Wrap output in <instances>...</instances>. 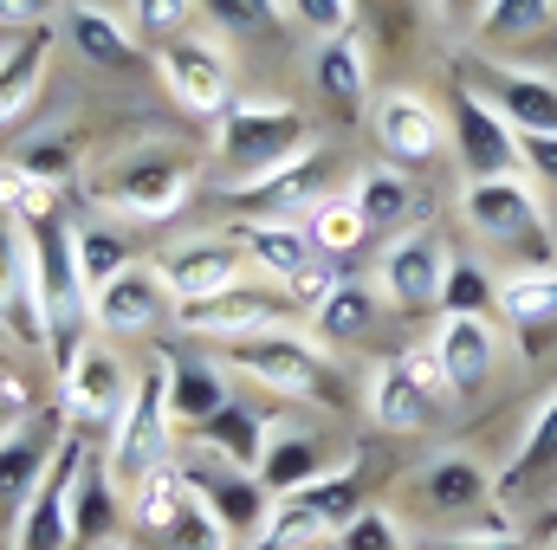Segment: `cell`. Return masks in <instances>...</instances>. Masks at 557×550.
Returning a JSON list of instances; mask_svg holds the SVG:
<instances>
[{"label": "cell", "mask_w": 557, "mask_h": 550, "mask_svg": "<svg viewBox=\"0 0 557 550\" xmlns=\"http://www.w3.org/2000/svg\"><path fill=\"white\" fill-rule=\"evenodd\" d=\"M493 311H506V324H512L525 343H545L557 330V266L552 273L499 278V304H493Z\"/></svg>", "instance_id": "32"}, {"label": "cell", "mask_w": 557, "mask_h": 550, "mask_svg": "<svg viewBox=\"0 0 557 550\" xmlns=\"http://www.w3.org/2000/svg\"><path fill=\"white\" fill-rule=\"evenodd\" d=\"M305 234H311V247H318V253L344 260V253H357V247L370 240V221H363L357 195H324V201L305 214Z\"/></svg>", "instance_id": "37"}, {"label": "cell", "mask_w": 557, "mask_h": 550, "mask_svg": "<svg viewBox=\"0 0 557 550\" xmlns=\"http://www.w3.org/2000/svg\"><path fill=\"white\" fill-rule=\"evenodd\" d=\"M519 155H525V168H532V175L557 182V137H519Z\"/></svg>", "instance_id": "51"}, {"label": "cell", "mask_w": 557, "mask_h": 550, "mask_svg": "<svg viewBox=\"0 0 557 550\" xmlns=\"http://www.w3.org/2000/svg\"><path fill=\"white\" fill-rule=\"evenodd\" d=\"M98 550H124V545H98Z\"/></svg>", "instance_id": "55"}, {"label": "cell", "mask_w": 557, "mask_h": 550, "mask_svg": "<svg viewBox=\"0 0 557 550\" xmlns=\"http://www.w3.org/2000/svg\"><path fill=\"white\" fill-rule=\"evenodd\" d=\"M416 550H525L512 532H447V538H421Z\"/></svg>", "instance_id": "49"}, {"label": "cell", "mask_w": 557, "mask_h": 550, "mask_svg": "<svg viewBox=\"0 0 557 550\" xmlns=\"http://www.w3.org/2000/svg\"><path fill=\"white\" fill-rule=\"evenodd\" d=\"M46 65H52V33H46V26L13 33V39L0 46V124H13V117L39 98Z\"/></svg>", "instance_id": "29"}, {"label": "cell", "mask_w": 557, "mask_h": 550, "mask_svg": "<svg viewBox=\"0 0 557 550\" xmlns=\"http://www.w3.org/2000/svg\"><path fill=\"white\" fill-rule=\"evenodd\" d=\"M324 473H331V460H324V440H318V434L285 427V421H273V427H267V447H260L253 479H260L273 499H285V492H305V486H311V479H324Z\"/></svg>", "instance_id": "25"}, {"label": "cell", "mask_w": 557, "mask_h": 550, "mask_svg": "<svg viewBox=\"0 0 557 550\" xmlns=\"http://www.w3.org/2000/svg\"><path fill=\"white\" fill-rule=\"evenodd\" d=\"M156 65H162V85H169V98L182 104V111H195V117H221L227 104H234V59H227V46L221 39H169L162 52H156Z\"/></svg>", "instance_id": "16"}, {"label": "cell", "mask_w": 557, "mask_h": 550, "mask_svg": "<svg viewBox=\"0 0 557 550\" xmlns=\"http://www.w3.org/2000/svg\"><path fill=\"white\" fill-rule=\"evenodd\" d=\"M331 550H416V545H409V532L396 525L389 505H363L357 518H344V532L331 538Z\"/></svg>", "instance_id": "43"}, {"label": "cell", "mask_w": 557, "mask_h": 550, "mask_svg": "<svg viewBox=\"0 0 557 550\" xmlns=\"http://www.w3.org/2000/svg\"><path fill=\"white\" fill-rule=\"evenodd\" d=\"M337 285H344V278H337V260H311V266H305V273L292 278L285 291H292V298H298L305 311H318V304H324V298H331Z\"/></svg>", "instance_id": "48"}, {"label": "cell", "mask_w": 557, "mask_h": 550, "mask_svg": "<svg viewBox=\"0 0 557 550\" xmlns=\"http://www.w3.org/2000/svg\"><path fill=\"white\" fill-rule=\"evenodd\" d=\"M434 363H441V383L447 396H480L493 383V363H499V337L486 317H467V311H441L434 337H428Z\"/></svg>", "instance_id": "20"}, {"label": "cell", "mask_w": 557, "mask_h": 550, "mask_svg": "<svg viewBox=\"0 0 557 550\" xmlns=\"http://www.w3.org/2000/svg\"><path fill=\"white\" fill-rule=\"evenodd\" d=\"M460 221L486 240V247H506V253H525V273H552V227H545V208L539 195L506 175V182H467L460 188Z\"/></svg>", "instance_id": "5"}, {"label": "cell", "mask_w": 557, "mask_h": 550, "mask_svg": "<svg viewBox=\"0 0 557 550\" xmlns=\"http://www.w3.org/2000/svg\"><path fill=\"white\" fill-rule=\"evenodd\" d=\"M357 512H363V492H357V473H350V460H344V466H331L324 479H311L305 492L273 499L267 532L247 550H311L318 538H337L344 518H357Z\"/></svg>", "instance_id": "7"}, {"label": "cell", "mask_w": 557, "mask_h": 550, "mask_svg": "<svg viewBox=\"0 0 557 550\" xmlns=\"http://www.w3.org/2000/svg\"><path fill=\"white\" fill-rule=\"evenodd\" d=\"M162 311H169V291H162L156 266L117 273L104 291H91V304H85V317L98 324V337H143Z\"/></svg>", "instance_id": "23"}, {"label": "cell", "mask_w": 557, "mask_h": 550, "mask_svg": "<svg viewBox=\"0 0 557 550\" xmlns=\"http://www.w3.org/2000/svg\"><path fill=\"white\" fill-rule=\"evenodd\" d=\"M26 253H33V304H39V330L46 343H59L78 317H85V278H78V227H65V214L33 221L26 227Z\"/></svg>", "instance_id": "8"}, {"label": "cell", "mask_w": 557, "mask_h": 550, "mask_svg": "<svg viewBox=\"0 0 557 550\" xmlns=\"http://www.w3.org/2000/svg\"><path fill=\"white\" fill-rule=\"evenodd\" d=\"M111 518H117V486L98 460H85L78 492H72V545H111Z\"/></svg>", "instance_id": "36"}, {"label": "cell", "mask_w": 557, "mask_h": 550, "mask_svg": "<svg viewBox=\"0 0 557 550\" xmlns=\"http://www.w3.org/2000/svg\"><path fill=\"white\" fill-rule=\"evenodd\" d=\"M298 26H311L318 39H344L350 20H357V0H285Z\"/></svg>", "instance_id": "47"}, {"label": "cell", "mask_w": 557, "mask_h": 550, "mask_svg": "<svg viewBox=\"0 0 557 550\" xmlns=\"http://www.w3.org/2000/svg\"><path fill=\"white\" fill-rule=\"evenodd\" d=\"M117 273H131V240L117 227H78V278H85V298L104 291Z\"/></svg>", "instance_id": "41"}, {"label": "cell", "mask_w": 557, "mask_h": 550, "mask_svg": "<svg viewBox=\"0 0 557 550\" xmlns=\"http://www.w3.org/2000/svg\"><path fill=\"white\" fill-rule=\"evenodd\" d=\"M557 479V389L545 396V409L532 414L519 453H512V486H545Z\"/></svg>", "instance_id": "40"}, {"label": "cell", "mask_w": 557, "mask_h": 550, "mask_svg": "<svg viewBox=\"0 0 557 550\" xmlns=\"http://www.w3.org/2000/svg\"><path fill=\"white\" fill-rule=\"evenodd\" d=\"M0 208L20 221V227H33V221H52L59 214V188H46V182H33L13 155L0 162Z\"/></svg>", "instance_id": "42"}, {"label": "cell", "mask_w": 557, "mask_h": 550, "mask_svg": "<svg viewBox=\"0 0 557 550\" xmlns=\"http://www.w3.org/2000/svg\"><path fill=\"white\" fill-rule=\"evenodd\" d=\"M403 363H409V370H416V383H421V389H428V396H434V402H441V396H447V383H441V363H434V350H409V357H403Z\"/></svg>", "instance_id": "53"}, {"label": "cell", "mask_w": 557, "mask_h": 550, "mask_svg": "<svg viewBox=\"0 0 557 550\" xmlns=\"http://www.w3.org/2000/svg\"><path fill=\"white\" fill-rule=\"evenodd\" d=\"M350 195H357V208H363L370 234H409V227H416L421 188L396 168V162H389V168H363Z\"/></svg>", "instance_id": "30"}, {"label": "cell", "mask_w": 557, "mask_h": 550, "mask_svg": "<svg viewBox=\"0 0 557 550\" xmlns=\"http://www.w3.org/2000/svg\"><path fill=\"white\" fill-rule=\"evenodd\" d=\"M182 473H188V486L201 492V505L214 512V525L227 532V545L247 550L260 532H267V518H273V492L253 479V473H240V466H227L221 453H208V447H195L188 460H175Z\"/></svg>", "instance_id": "12"}, {"label": "cell", "mask_w": 557, "mask_h": 550, "mask_svg": "<svg viewBox=\"0 0 557 550\" xmlns=\"http://www.w3.org/2000/svg\"><path fill=\"white\" fill-rule=\"evenodd\" d=\"M499 304V285L480 273L473 260H454V273H447V298H441V311H467V317H486Z\"/></svg>", "instance_id": "46"}, {"label": "cell", "mask_w": 557, "mask_h": 550, "mask_svg": "<svg viewBox=\"0 0 557 550\" xmlns=\"http://www.w3.org/2000/svg\"><path fill=\"white\" fill-rule=\"evenodd\" d=\"M201 13V0H131V33L143 39H182V26Z\"/></svg>", "instance_id": "45"}, {"label": "cell", "mask_w": 557, "mask_h": 550, "mask_svg": "<svg viewBox=\"0 0 557 550\" xmlns=\"http://www.w3.org/2000/svg\"><path fill=\"white\" fill-rule=\"evenodd\" d=\"M363 409H370L376 427H389V434H416V427H428V421L441 414V402L421 389L416 370H409L403 357H383V363H370V376H363Z\"/></svg>", "instance_id": "24"}, {"label": "cell", "mask_w": 557, "mask_h": 550, "mask_svg": "<svg viewBox=\"0 0 557 550\" xmlns=\"http://www.w3.org/2000/svg\"><path fill=\"white\" fill-rule=\"evenodd\" d=\"M46 7H52V0H0V26H7V33H33Z\"/></svg>", "instance_id": "52"}, {"label": "cell", "mask_w": 557, "mask_h": 550, "mask_svg": "<svg viewBox=\"0 0 557 550\" xmlns=\"http://www.w3.org/2000/svg\"><path fill=\"white\" fill-rule=\"evenodd\" d=\"M65 434L72 427H65L59 409H33L13 427H0V532L20 525V512L33 505V492H39V479H46V466H52Z\"/></svg>", "instance_id": "13"}, {"label": "cell", "mask_w": 557, "mask_h": 550, "mask_svg": "<svg viewBox=\"0 0 557 550\" xmlns=\"http://www.w3.org/2000/svg\"><path fill=\"white\" fill-rule=\"evenodd\" d=\"M85 460H91V447H85L78 427H72V434L59 440V453H52V466H46L33 505H26L20 525H13V550H72V492H78Z\"/></svg>", "instance_id": "14"}, {"label": "cell", "mask_w": 557, "mask_h": 550, "mask_svg": "<svg viewBox=\"0 0 557 550\" xmlns=\"http://www.w3.org/2000/svg\"><path fill=\"white\" fill-rule=\"evenodd\" d=\"M493 473H486V460L480 453H467V447H441V453H428L416 473V505L428 512V525H434V538H447V532H506L499 518H493Z\"/></svg>", "instance_id": "4"}, {"label": "cell", "mask_w": 557, "mask_h": 550, "mask_svg": "<svg viewBox=\"0 0 557 550\" xmlns=\"http://www.w3.org/2000/svg\"><path fill=\"white\" fill-rule=\"evenodd\" d=\"M131 518H137V532L156 550H234L227 532L214 525V512L201 505V492L188 486V473H182L175 460L156 466L137 492H131Z\"/></svg>", "instance_id": "6"}, {"label": "cell", "mask_w": 557, "mask_h": 550, "mask_svg": "<svg viewBox=\"0 0 557 550\" xmlns=\"http://www.w3.org/2000/svg\"><path fill=\"white\" fill-rule=\"evenodd\" d=\"M234 247L247 253V266H260V273L278 278V285H292V278L318 260L305 221H298V227H292V221H240V227H234Z\"/></svg>", "instance_id": "27"}, {"label": "cell", "mask_w": 557, "mask_h": 550, "mask_svg": "<svg viewBox=\"0 0 557 550\" xmlns=\"http://www.w3.org/2000/svg\"><path fill=\"white\" fill-rule=\"evenodd\" d=\"M447 273H454L447 240L428 234V227H409V234H396L389 253H383V298H389L403 317L441 311V298H447Z\"/></svg>", "instance_id": "15"}, {"label": "cell", "mask_w": 557, "mask_h": 550, "mask_svg": "<svg viewBox=\"0 0 557 550\" xmlns=\"http://www.w3.org/2000/svg\"><path fill=\"white\" fill-rule=\"evenodd\" d=\"M0 324L26 343H46L39 330V304H33V253H26V227L0 208Z\"/></svg>", "instance_id": "26"}, {"label": "cell", "mask_w": 557, "mask_h": 550, "mask_svg": "<svg viewBox=\"0 0 557 550\" xmlns=\"http://www.w3.org/2000/svg\"><path fill=\"white\" fill-rule=\"evenodd\" d=\"M169 440H175V414H169V363L156 357L149 370H137L131 409H124V421L111 427V453H104L111 486H117V492H137L156 466L175 460Z\"/></svg>", "instance_id": "3"}, {"label": "cell", "mask_w": 557, "mask_h": 550, "mask_svg": "<svg viewBox=\"0 0 557 550\" xmlns=\"http://www.w3.org/2000/svg\"><path fill=\"white\" fill-rule=\"evenodd\" d=\"M13 162H20L33 182H46V188H65V182L78 175V142H72V137H39V142H26Z\"/></svg>", "instance_id": "44"}, {"label": "cell", "mask_w": 557, "mask_h": 550, "mask_svg": "<svg viewBox=\"0 0 557 550\" xmlns=\"http://www.w3.org/2000/svg\"><path fill=\"white\" fill-rule=\"evenodd\" d=\"M311 137L318 130H311V117L298 104H285V98H234L214 117V162H221L227 188L234 182H260V175H273L285 162L311 155L318 149Z\"/></svg>", "instance_id": "1"}, {"label": "cell", "mask_w": 557, "mask_h": 550, "mask_svg": "<svg viewBox=\"0 0 557 550\" xmlns=\"http://www.w3.org/2000/svg\"><path fill=\"white\" fill-rule=\"evenodd\" d=\"M65 39L91 59V65H111V72H131L137 65V33H131V20H117V13H104V7H72L65 13Z\"/></svg>", "instance_id": "33"}, {"label": "cell", "mask_w": 557, "mask_h": 550, "mask_svg": "<svg viewBox=\"0 0 557 550\" xmlns=\"http://www.w3.org/2000/svg\"><path fill=\"white\" fill-rule=\"evenodd\" d=\"M267 427H273V414H253L247 402H227L214 421L195 427V440H201L208 453H221L227 466L253 473V466H260V447H267Z\"/></svg>", "instance_id": "34"}, {"label": "cell", "mask_w": 557, "mask_h": 550, "mask_svg": "<svg viewBox=\"0 0 557 550\" xmlns=\"http://www.w3.org/2000/svg\"><path fill=\"white\" fill-rule=\"evenodd\" d=\"M195 149L175 137H156V142H137V149H124L117 162H104V175L91 182L98 188V201L111 208V214H131V221H169V214H182V201H188V188H195Z\"/></svg>", "instance_id": "2"}, {"label": "cell", "mask_w": 557, "mask_h": 550, "mask_svg": "<svg viewBox=\"0 0 557 550\" xmlns=\"http://www.w3.org/2000/svg\"><path fill=\"white\" fill-rule=\"evenodd\" d=\"M557 20V0H486L480 13V46H525Z\"/></svg>", "instance_id": "38"}, {"label": "cell", "mask_w": 557, "mask_h": 550, "mask_svg": "<svg viewBox=\"0 0 557 550\" xmlns=\"http://www.w3.org/2000/svg\"><path fill=\"white\" fill-rule=\"evenodd\" d=\"M428 7H434V20H441L447 33H473L480 13H486V0H428Z\"/></svg>", "instance_id": "50"}, {"label": "cell", "mask_w": 557, "mask_h": 550, "mask_svg": "<svg viewBox=\"0 0 557 550\" xmlns=\"http://www.w3.org/2000/svg\"><path fill=\"white\" fill-rule=\"evenodd\" d=\"M162 363H169V414H175V427H201V421H214L234 402L227 370L214 357H162Z\"/></svg>", "instance_id": "28"}, {"label": "cell", "mask_w": 557, "mask_h": 550, "mask_svg": "<svg viewBox=\"0 0 557 550\" xmlns=\"http://www.w3.org/2000/svg\"><path fill=\"white\" fill-rule=\"evenodd\" d=\"M131 389H137V370L104 337H85V343H72V363L59 383V414H65V427H117L131 409Z\"/></svg>", "instance_id": "11"}, {"label": "cell", "mask_w": 557, "mask_h": 550, "mask_svg": "<svg viewBox=\"0 0 557 550\" xmlns=\"http://www.w3.org/2000/svg\"><path fill=\"white\" fill-rule=\"evenodd\" d=\"M311 78H318V98H331L337 111H357V104H363V91H370L363 39H357V33H344V39H318Z\"/></svg>", "instance_id": "35"}, {"label": "cell", "mask_w": 557, "mask_h": 550, "mask_svg": "<svg viewBox=\"0 0 557 550\" xmlns=\"http://www.w3.org/2000/svg\"><path fill=\"white\" fill-rule=\"evenodd\" d=\"M376 142L396 168H428L447 149V117L421 91H383L376 98Z\"/></svg>", "instance_id": "21"}, {"label": "cell", "mask_w": 557, "mask_h": 550, "mask_svg": "<svg viewBox=\"0 0 557 550\" xmlns=\"http://www.w3.org/2000/svg\"><path fill=\"white\" fill-rule=\"evenodd\" d=\"M227 363L240 370V376H253V383H267L273 396H298V402H331V357H324V343H311V337H298V330H260V337H240V343H227Z\"/></svg>", "instance_id": "9"}, {"label": "cell", "mask_w": 557, "mask_h": 550, "mask_svg": "<svg viewBox=\"0 0 557 550\" xmlns=\"http://www.w3.org/2000/svg\"><path fill=\"white\" fill-rule=\"evenodd\" d=\"M447 142L460 149V162H467V182H506V175H519V130L512 124H499L467 85L454 91V117H447Z\"/></svg>", "instance_id": "18"}, {"label": "cell", "mask_w": 557, "mask_h": 550, "mask_svg": "<svg viewBox=\"0 0 557 550\" xmlns=\"http://www.w3.org/2000/svg\"><path fill=\"white\" fill-rule=\"evenodd\" d=\"M324 175H331V155L324 149H311V155H298V162H285L273 175H260V182H234V188H221L227 195V208L240 214V221H278V214H292V208H318L324 201Z\"/></svg>", "instance_id": "19"}, {"label": "cell", "mask_w": 557, "mask_h": 550, "mask_svg": "<svg viewBox=\"0 0 557 550\" xmlns=\"http://www.w3.org/2000/svg\"><path fill=\"white\" fill-rule=\"evenodd\" d=\"M460 85H467L499 124H512L519 137H557V85L552 78L519 72V65H506V59H493V52H467V59H460Z\"/></svg>", "instance_id": "10"}, {"label": "cell", "mask_w": 557, "mask_h": 550, "mask_svg": "<svg viewBox=\"0 0 557 550\" xmlns=\"http://www.w3.org/2000/svg\"><path fill=\"white\" fill-rule=\"evenodd\" d=\"M376 324H383V304H376V291H370V285H337V291L311 311V330H318V343H324V350L370 343V337H376Z\"/></svg>", "instance_id": "31"}, {"label": "cell", "mask_w": 557, "mask_h": 550, "mask_svg": "<svg viewBox=\"0 0 557 550\" xmlns=\"http://www.w3.org/2000/svg\"><path fill=\"white\" fill-rule=\"evenodd\" d=\"M240 273H247V253L234 247V234H195V240H175L169 253H156V278L175 304L234 291Z\"/></svg>", "instance_id": "17"}, {"label": "cell", "mask_w": 557, "mask_h": 550, "mask_svg": "<svg viewBox=\"0 0 557 550\" xmlns=\"http://www.w3.org/2000/svg\"><path fill=\"white\" fill-rule=\"evenodd\" d=\"M20 414H33V409H26V396H20V383H13V376H0V427H13Z\"/></svg>", "instance_id": "54"}, {"label": "cell", "mask_w": 557, "mask_h": 550, "mask_svg": "<svg viewBox=\"0 0 557 550\" xmlns=\"http://www.w3.org/2000/svg\"><path fill=\"white\" fill-rule=\"evenodd\" d=\"M201 13H208V26L227 33V39H278L285 20H292L285 0H201Z\"/></svg>", "instance_id": "39"}, {"label": "cell", "mask_w": 557, "mask_h": 550, "mask_svg": "<svg viewBox=\"0 0 557 550\" xmlns=\"http://www.w3.org/2000/svg\"><path fill=\"white\" fill-rule=\"evenodd\" d=\"M285 298L278 291H253V285H234V291H214V298H188L175 304V324L188 337H221V343H240V337H260L273 330Z\"/></svg>", "instance_id": "22"}]
</instances>
